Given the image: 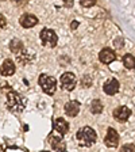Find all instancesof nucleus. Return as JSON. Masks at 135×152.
Returning <instances> with one entry per match:
<instances>
[{
	"label": "nucleus",
	"mask_w": 135,
	"mask_h": 152,
	"mask_svg": "<svg viewBox=\"0 0 135 152\" xmlns=\"http://www.w3.org/2000/svg\"><path fill=\"white\" fill-rule=\"evenodd\" d=\"M76 139H77V141L81 147H91L96 142L97 134L91 126H84L81 129H79V132L76 134Z\"/></svg>",
	"instance_id": "nucleus-1"
},
{
	"label": "nucleus",
	"mask_w": 135,
	"mask_h": 152,
	"mask_svg": "<svg viewBox=\"0 0 135 152\" xmlns=\"http://www.w3.org/2000/svg\"><path fill=\"white\" fill-rule=\"evenodd\" d=\"M7 107L12 113H22L25 110V99L16 91H8L7 94Z\"/></svg>",
	"instance_id": "nucleus-2"
},
{
	"label": "nucleus",
	"mask_w": 135,
	"mask_h": 152,
	"mask_svg": "<svg viewBox=\"0 0 135 152\" xmlns=\"http://www.w3.org/2000/svg\"><path fill=\"white\" fill-rule=\"evenodd\" d=\"M38 82H39V86H41V88L43 90V92H46L47 95H53L54 92H56L57 82H56V79H54V77L42 73V75L39 76Z\"/></svg>",
	"instance_id": "nucleus-3"
},
{
	"label": "nucleus",
	"mask_w": 135,
	"mask_h": 152,
	"mask_svg": "<svg viewBox=\"0 0 135 152\" xmlns=\"http://www.w3.org/2000/svg\"><path fill=\"white\" fill-rule=\"evenodd\" d=\"M39 37H41L42 45H45V46H49V48L57 46L58 37H57L56 31L51 30V28H42L41 33H39Z\"/></svg>",
	"instance_id": "nucleus-4"
},
{
	"label": "nucleus",
	"mask_w": 135,
	"mask_h": 152,
	"mask_svg": "<svg viewBox=\"0 0 135 152\" xmlns=\"http://www.w3.org/2000/svg\"><path fill=\"white\" fill-rule=\"evenodd\" d=\"M61 84H62V88L66 91H73L76 88V84H77V79L72 72H65L61 75Z\"/></svg>",
	"instance_id": "nucleus-5"
},
{
	"label": "nucleus",
	"mask_w": 135,
	"mask_h": 152,
	"mask_svg": "<svg viewBox=\"0 0 135 152\" xmlns=\"http://www.w3.org/2000/svg\"><path fill=\"white\" fill-rule=\"evenodd\" d=\"M104 142L107 147H111V148H115L119 144V134L113 128H108L107 134H105V139H104Z\"/></svg>",
	"instance_id": "nucleus-6"
},
{
	"label": "nucleus",
	"mask_w": 135,
	"mask_h": 152,
	"mask_svg": "<svg viewBox=\"0 0 135 152\" xmlns=\"http://www.w3.org/2000/svg\"><path fill=\"white\" fill-rule=\"evenodd\" d=\"M131 115V111L127 106H119L113 110V118L118 121V122H126L127 120Z\"/></svg>",
	"instance_id": "nucleus-7"
},
{
	"label": "nucleus",
	"mask_w": 135,
	"mask_h": 152,
	"mask_svg": "<svg viewBox=\"0 0 135 152\" xmlns=\"http://www.w3.org/2000/svg\"><path fill=\"white\" fill-rule=\"evenodd\" d=\"M38 18L32 14H25L19 18V23L22 25V27L25 28H30V27H34L35 25H38Z\"/></svg>",
	"instance_id": "nucleus-8"
},
{
	"label": "nucleus",
	"mask_w": 135,
	"mask_h": 152,
	"mask_svg": "<svg viewBox=\"0 0 135 152\" xmlns=\"http://www.w3.org/2000/svg\"><path fill=\"white\" fill-rule=\"evenodd\" d=\"M115 58H116V54L110 48H104L103 50L99 53V60L103 64H111L112 61H115Z\"/></svg>",
	"instance_id": "nucleus-9"
},
{
	"label": "nucleus",
	"mask_w": 135,
	"mask_h": 152,
	"mask_svg": "<svg viewBox=\"0 0 135 152\" xmlns=\"http://www.w3.org/2000/svg\"><path fill=\"white\" fill-rule=\"evenodd\" d=\"M119 87H120V84L116 79H110L104 83L103 90L107 95H115L118 91H119Z\"/></svg>",
	"instance_id": "nucleus-10"
},
{
	"label": "nucleus",
	"mask_w": 135,
	"mask_h": 152,
	"mask_svg": "<svg viewBox=\"0 0 135 152\" xmlns=\"http://www.w3.org/2000/svg\"><path fill=\"white\" fill-rule=\"evenodd\" d=\"M15 64H14L12 60H9V58H7V60H4V63L1 64V66H0V73L3 76H12L14 73H15Z\"/></svg>",
	"instance_id": "nucleus-11"
},
{
	"label": "nucleus",
	"mask_w": 135,
	"mask_h": 152,
	"mask_svg": "<svg viewBox=\"0 0 135 152\" xmlns=\"http://www.w3.org/2000/svg\"><path fill=\"white\" fill-rule=\"evenodd\" d=\"M65 113L69 117H76L80 113V102L77 101H69L65 104Z\"/></svg>",
	"instance_id": "nucleus-12"
},
{
	"label": "nucleus",
	"mask_w": 135,
	"mask_h": 152,
	"mask_svg": "<svg viewBox=\"0 0 135 152\" xmlns=\"http://www.w3.org/2000/svg\"><path fill=\"white\" fill-rule=\"evenodd\" d=\"M53 125H54V129L60 134H66L68 130H69V124L66 122L64 118H56L53 121Z\"/></svg>",
	"instance_id": "nucleus-13"
},
{
	"label": "nucleus",
	"mask_w": 135,
	"mask_h": 152,
	"mask_svg": "<svg viewBox=\"0 0 135 152\" xmlns=\"http://www.w3.org/2000/svg\"><path fill=\"white\" fill-rule=\"evenodd\" d=\"M51 148H53L54 151H65L66 144L61 137H53V139H51Z\"/></svg>",
	"instance_id": "nucleus-14"
},
{
	"label": "nucleus",
	"mask_w": 135,
	"mask_h": 152,
	"mask_svg": "<svg viewBox=\"0 0 135 152\" xmlns=\"http://www.w3.org/2000/svg\"><path fill=\"white\" fill-rule=\"evenodd\" d=\"M9 50L12 52V53H15V54H18V53H20V52L23 50V44H22V41H19V39H12V41L9 42Z\"/></svg>",
	"instance_id": "nucleus-15"
},
{
	"label": "nucleus",
	"mask_w": 135,
	"mask_h": 152,
	"mask_svg": "<svg viewBox=\"0 0 135 152\" xmlns=\"http://www.w3.org/2000/svg\"><path fill=\"white\" fill-rule=\"evenodd\" d=\"M123 64L127 69H134L135 68V57L132 54H126L123 57Z\"/></svg>",
	"instance_id": "nucleus-16"
},
{
	"label": "nucleus",
	"mask_w": 135,
	"mask_h": 152,
	"mask_svg": "<svg viewBox=\"0 0 135 152\" xmlns=\"http://www.w3.org/2000/svg\"><path fill=\"white\" fill-rule=\"evenodd\" d=\"M91 111L93 114H100L103 111V103L99 99H93L91 103Z\"/></svg>",
	"instance_id": "nucleus-17"
},
{
	"label": "nucleus",
	"mask_w": 135,
	"mask_h": 152,
	"mask_svg": "<svg viewBox=\"0 0 135 152\" xmlns=\"http://www.w3.org/2000/svg\"><path fill=\"white\" fill-rule=\"evenodd\" d=\"M113 46L116 48V49H122V48L124 46V39H123L122 37L115 38V41H113Z\"/></svg>",
	"instance_id": "nucleus-18"
},
{
	"label": "nucleus",
	"mask_w": 135,
	"mask_h": 152,
	"mask_svg": "<svg viewBox=\"0 0 135 152\" xmlns=\"http://www.w3.org/2000/svg\"><path fill=\"white\" fill-rule=\"evenodd\" d=\"M80 4H81L82 7L89 8V7H93L95 4H96V0H80Z\"/></svg>",
	"instance_id": "nucleus-19"
},
{
	"label": "nucleus",
	"mask_w": 135,
	"mask_h": 152,
	"mask_svg": "<svg viewBox=\"0 0 135 152\" xmlns=\"http://www.w3.org/2000/svg\"><path fill=\"white\" fill-rule=\"evenodd\" d=\"M122 151H134L135 152V145L134 144H126L122 147Z\"/></svg>",
	"instance_id": "nucleus-20"
},
{
	"label": "nucleus",
	"mask_w": 135,
	"mask_h": 152,
	"mask_svg": "<svg viewBox=\"0 0 135 152\" xmlns=\"http://www.w3.org/2000/svg\"><path fill=\"white\" fill-rule=\"evenodd\" d=\"M7 26V19L4 15H0V28H4Z\"/></svg>",
	"instance_id": "nucleus-21"
},
{
	"label": "nucleus",
	"mask_w": 135,
	"mask_h": 152,
	"mask_svg": "<svg viewBox=\"0 0 135 152\" xmlns=\"http://www.w3.org/2000/svg\"><path fill=\"white\" fill-rule=\"evenodd\" d=\"M62 1L65 3V7H68V8H70L73 6V0H62Z\"/></svg>",
	"instance_id": "nucleus-22"
},
{
	"label": "nucleus",
	"mask_w": 135,
	"mask_h": 152,
	"mask_svg": "<svg viewBox=\"0 0 135 152\" xmlns=\"http://www.w3.org/2000/svg\"><path fill=\"white\" fill-rule=\"evenodd\" d=\"M18 6H25V4H27V1L28 0H14Z\"/></svg>",
	"instance_id": "nucleus-23"
},
{
	"label": "nucleus",
	"mask_w": 135,
	"mask_h": 152,
	"mask_svg": "<svg viewBox=\"0 0 135 152\" xmlns=\"http://www.w3.org/2000/svg\"><path fill=\"white\" fill-rule=\"evenodd\" d=\"M77 27H79V22H73L72 23V28L74 30V28H77Z\"/></svg>",
	"instance_id": "nucleus-24"
},
{
	"label": "nucleus",
	"mask_w": 135,
	"mask_h": 152,
	"mask_svg": "<svg viewBox=\"0 0 135 152\" xmlns=\"http://www.w3.org/2000/svg\"><path fill=\"white\" fill-rule=\"evenodd\" d=\"M1 1H6V0H1Z\"/></svg>",
	"instance_id": "nucleus-25"
}]
</instances>
